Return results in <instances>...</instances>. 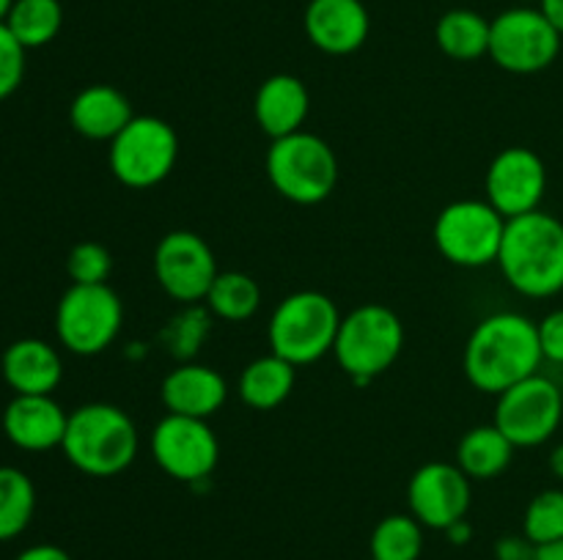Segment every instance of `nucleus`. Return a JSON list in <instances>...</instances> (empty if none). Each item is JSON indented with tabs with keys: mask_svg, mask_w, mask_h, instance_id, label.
<instances>
[{
	"mask_svg": "<svg viewBox=\"0 0 563 560\" xmlns=\"http://www.w3.org/2000/svg\"><path fill=\"white\" fill-rule=\"evenodd\" d=\"M537 560H563V538L555 544H544V547H539Z\"/></svg>",
	"mask_w": 563,
	"mask_h": 560,
	"instance_id": "37",
	"label": "nucleus"
},
{
	"mask_svg": "<svg viewBox=\"0 0 563 560\" xmlns=\"http://www.w3.org/2000/svg\"><path fill=\"white\" fill-rule=\"evenodd\" d=\"M531 3H537V5H539V0H531Z\"/></svg>",
	"mask_w": 563,
	"mask_h": 560,
	"instance_id": "40",
	"label": "nucleus"
},
{
	"mask_svg": "<svg viewBox=\"0 0 563 560\" xmlns=\"http://www.w3.org/2000/svg\"><path fill=\"white\" fill-rule=\"evenodd\" d=\"M124 305L108 283L77 285L64 291L55 307V335L71 355H102L121 333Z\"/></svg>",
	"mask_w": 563,
	"mask_h": 560,
	"instance_id": "8",
	"label": "nucleus"
},
{
	"mask_svg": "<svg viewBox=\"0 0 563 560\" xmlns=\"http://www.w3.org/2000/svg\"><path fill=\"white\" fill-rule=\"evenodd\" d=\"M539 329V346H542L544 360L563 366V307L550 311L542 322L537 324Z\"/></svg>",
	"mask_w": 563,
	"mask_h": 560,
	"instance_id": "32",
	"label": "nucleus"
},
{
	"mask_svg": "<svg viewBox=\"0 0 563 560\" xmlns=\"http://www.w3.org/2000/svg\"><path fill=\"white\" fill-rule=\"evenodd\" d=\"M537 9L548 16L550 25H553L563 38V0H539Z\"/></svg>",
	"mask_w": 563,
	"mask_h": 560,
	"instance_id": "35",
	"label": "nucleus"
},
{
	"mask_svg": "<svg viewBox=\"0 0 563 560\" xmlns=\"http://www.w3.org/2000/svg\"><path fill=\"white\" fill-rule=\"evenodd\" d=\"M0 371L14 395H53L64 379V360L47 340L20 338L3 351Z\"/></svg>",
	"mask_w": 563,
	"mask_h": 560,
	"instance_id": "19",
	"label": "nucleus"
},
{
	"mask_svg": "<svg viewBox=\"0 0 563 560\" xmlns=\"http://www.w3.org/2000/svg\"><path fill=\"white\" fill-rule=\"evenodd\" d=\"M297 382V368L278 355H264L247 362L240 373V399L251 410L267 412L284 404Z\"/></svg>",
	"mask_w": 563,
	"mask_h": 560,
	"instance_id": "23",
	"label": "nucleus"
},
{
	"mask_svg": "<svg viewBox=\"0 0 563 560\" xmlns=\"http://www.w3.org/2000/svg\"><path fill=\"white\" fill-rule=\"evenodd\" d=\"M159 399L170 415L209 421L229 399V384L214 368L201 366V362H185L163 379Z\"/></svg>",
	"mask_w": 563,
	"mask_h": 560,
	"instance_id": "18",
	"label": "nucleus"
},
{
	"mask_svg": "<svg viewBox=\"0 0 563 560\" xmlns=\"http://www.w3.org/2000/svg\"><path fill=\"white\" fill-rule=\"evenodd\" d=\"M506 217L489 201L462 198L434 220V245L454 267L478 269L498 261Z\"/></svg>",
	"mask_w": 563,
	"mask_h": 560,
	"instance_id": "9",
	"label": "nucleus"
},
{
	"mask_svg": "<svg viewBox=\"0 0 563 560\" xmlns=\"http://www.w3.org/2000/svg\"><path fill=\"white\" fill-rule=\"evenodd\" d=\"M11 5H14V0H0V22H5V16H9Z\"/></svg>",
	"mask_w": 563,
	"mask_h": 560,
	"instance_id": "39",
	"label": "nucleus"
},
{
	"mask_svg": "<svg viewBox=\"0 0 563 560\" xmlns=\"http://www.w3.org/2000/svg\"><path fill=\"white\" fill-rule=\"evenodd\" d=\"M548 467H550V472H553V475L559 478V481H563V443L555 445V448L550 450Z\"/></svg>",
	"mask_w": 563,
	"mask_h": 560,
	"instance_id": "38",
	"label": "nucleus"
},
{
	"mask_svg": "<svg viewBox=\"0 0 563 560\" xmlns=\"http://www.w3.org/2000/svg\"><path fill=\"white\" fill-rule=\"evenodd\" d=\"M302 25L317 49L328 55H350L366 44L372 16L361 0H311Z\"/></svg>",
	"mask_w": 563,
	"mask_h": 560,
	"instance_id": "16",
	"label": "nucleus"
},
{
	"mask_svg": "<svg viewBox=\"0 0 563 560\" xmlns=\"http://www.w3.org/2000/svg\"><path fill=\"white\" fill-rule=\"evenodd\" d=\"M506 283L522 296L548 300L563 291V223L555 214L528 212L506 220L498 261Z\"/></svg>",
	"mask_w": 563,
	"mask_h": 560,
	"instance_id": "2",
	"label": "nucleus"
},
{
	"mask_svg": "<svg viewBox=\"0 0 563 560\" xmlns=\"http://www.w3.org/2000/svg\"><path fill=\"white\" fill-rule=\"evenodd\" d=\"M179 159V137L168 121L157 115H135L110 141L108 165L130 190H148L170 176Z\"/></svg>",
	"mask_w": 563,
	"mask_h": 560,
	"instance_id": "7",
	"label": "nucleus"
},
{
	"mask_svg": "<svg viewBox=\"0 0 563 560\" xmlns=\"http://www.w3.org/2000/svg\"><path fill=\"white\" fill-rule=\"evenodd\" d=\"M537 544L526 536H504L495 541V560H537Z\"/></svg>",
	"mask_w": 563,
	"mask_h": 560,
	"instance_id": "33",
	"label": "nucleus"
},
{
	"mask_svg": "<svg viewBox=\"0 0 563 560\" xmlns=\"http://www.w3.org/2000/svg\"><path fill=\"white\" fill-rule=\"evenodd\" d=\"M25 53L27 49L16 42L14 33L5 22H0V99H9L25 77Z\"/></svg>",
	"mask_w": 563,
	"mask_h": 560,
	"instance_id": "31",
	"label": "nucleus"
},
{
	"mask_svg": "<svg viewBox=\"0 0 563 560\" xmlns=\"http://www.w3.org/2000/svg\"><path fill=\"white\" fill-rule=\"evenodd\" d=\"M561 33L533 5L506 9L489 22V58L511 75H537L561 53Z\"/></svg>",
	"mask_w": 563,
	"mask_h": 560,
	"instance_id": "10",
	"label": "nucleus"
},
{
	"mask_svg": "<svg viewBox=\"0 0 563 560\" xmlns=\"http://www.w3.org/2000/svg\"><path fill=\"white\" fill-rule=\"evenodd\" d=\"M561 421V388L553 379L533 373L498 395L493 423L511 439L515 448H537L559 432Z\"/></svg>",
	"mask_w": 563,
	"mask_h": 560,
	"instance_id": "11",
	"label": "nucleus"
},
{
	"mask_svg": "<svg viewBox=\"0 0 563 560\" xmlns=\"http://www.w3.org/2000/svg\"><path fill=\"white\" fill-rule=\"evenodd\" d=\"M405 346V324L379 302H366L341 316L333 357L341 371L355 382H372L388 371Z\"/></svg>",
	"mask_w": 563,
	"mask_h": 560,
	"instance_id": "5",
	"label": "nucleus"
},
{
	"mask_svg": "<svg viewBox=\"0 0 563 560\" xmlns=\"http://www.w3.org/2000/svg\"><path fill=\"white\" fill-rule=\"evenodd\" d=\"M471 500V478L456 467V461H429L418 467L407 483L410 514L432 530H449L454 522L465 519Z\"/></svg>",
	"mask_w": 563,
	"mask_h": 560,
	"instance_id": "14",
	"label": "nucleus"
},
{
	"mask_svg": "<svg viewBox=\"0 0 563 560\" xmlns=\"http://www.w3.org/2000/svg\"><path fill=\"white\" fill-rule=\"evenodd\" d=\"M5 25L25 49L44 47L64 27V5L58 0H14Z\"/></svg>",
	"mask_w": 563,
	"mask_h": 560,
	"instance_id": "25",
	"label": "nucleus"
},
{
	"mask_svg": "<svg viewBox=\"0 0 563 560\" xmlns=\"http://www.w3.org/2000/svg\"><path fill=\"white\" fill-rule=\"evenodd\" d=\"M66 461L91 478H113L137 456V428L121 406L93 401L69 412L64 443Z\"/></svg>",
	"mask_w": 563,
	"mask_h": 560,
	"instance_id": "3",
	"label": "nucleus"
},
{
	"mask_svg": "<svg viewBox=\"0 0 563 560\" xmlns=\"http://www.w3.org/2000/svg\"><path fill=\"white\" fill-rule=\"evenodd\" d=\"M544 362L537 322L515 311H500L473 327L462 355L467 382L489 395H500L522 379L539 373Z\"/></svg>",
	"mask_w": 563,
	"mask_h": 560,
	"instance_id": "1",
	"label": "nucleus"
},
{
	"mask_svg": "<svg viewBox=\"0 0 563 560\" xmlns=\"http://www.w3.org/2000/svg\"><path fill=\"white\" fill-rule=\"evenodd\" d=\"M14 560H71V555L55 544H33V547L22 549Z\"/></svg>",
	"mask_w": 563,
	"mask_h": 560,
	"instance_id": "34",
	"label": "nucleus"
},
{
	"mask_svg": "<svg viewBox=\"0 0 563 560\" xmlns=\"http://www.w3.org/2000/svg\"><path fill=\"white\" fill-rule=\"evenodd\" d=\"M341 313L322 291H295L273 311L267 324L269 351L291 366H311L333 351Z\"/></svg>",
	"mask_w": 563,
	"mask_h": 560,
	"instance_id": "4",
	"label": "nucleus"
},
{
	"mask_svg": "<svg viewBox=\"0 0 563 560\" xmlns=\"http://www.w3.org/2000/svg\"><path fill=\"white\" fill-rule=\"evenodd\" d=\"M372 560H418L423 552V525L412 514H390L372 533Z\"/></svg>",
	"mask_w": 563,
	"mask_h": 560,
	"instance_id": "28",
	"label": "nucleus"
},
{
	"mask_svg": "<svg viewBox=\"0 0 563 560\" xmlns=\"http://www.w3.org/2000/svg\"><path fill=\"white\" fill-rule=\"evenodd\" d=\"M522 536L537 547L555 544L563 538V489H544L528 503L522 516Z\"/></svg>",
	"mask_w": 563,
	"mask_h": 560,
	"instance_id": "29",
	"label": "nucleus"
},
{
	"mask_svg": "<svg viewBox=\"0 0 563 560\" xmlns=\"http://www.w3.org/2000/svg\"><path fill=\"white\" fill-rule=\"evenodd\" d=\"M113 272V256L99 242H77L66 256V275L77 285L108 283Z\"/></svg>",
	"mask_w": 563,
	"mask_h": 560,
	"instance_id": "30",
	"label": "nucleus"
},
{
	"mask_svg": "<svg viewBox=\"0 0 563 560\" xmlns=\"http://www.w3.org/2000/svg\"><path fill=\"white\" fill-rule=\"evenodd\" d=\"M434 42L451 60L471 64L489 55V20L473 9H451L438 20Z\"/></svg>",
	"mask_w": 563,
	"mask_h": 560,
	"instance_id": "24",
	"label": "nucleus"
},
{
	"mask_svg": "<svg viewBox=\"0 0 563 560\" xmlns=\"http://www.w3.org/2000/svg\"><path fill=\"white\" fill-rule=\"evenodd\" d=\"M311 110V97L300 77L295 75H273L258 86L256 99H253V115L256 124L269 141L295 135L302 130Z\"/></svg>",
	"mask_w": 563,
	"mask_h": 560,
	"instance_id": "20",
	"label": "nucleus"
},
{
	"mask_svg": "<svg viewBox=\"0 0 563 560\" xmlns=\"http://www.w3.org/2000/svg\"><path fill=\"white\" fill-rule=\"evenodd\" d=\"M218 272V258H214L212 247L196 231H170L157 242L154 278L170 300H207V291Z\"/></svg>",
	"mask_w": 563,
	"mask_h": 560,
	"instance_id": "13",
	"label": "nucleus"
},
{
	"mask_svg": "<svg viewBox=\"0 0 563 560\" xmlns=\"http://www.w3.org/2000/svg\"><path fill=\"white\" fill-rule=\"evenodd\" d=\"M152 456L159 470L174 481L198 483L218 467V434L212 432L209 421L168 412L152 432Z\"/></svg>",
	"mask_w": 563,
	"mask_h": 560,
	"instance_id": "12",
	"label": "nucleus"
},
{
	"mask_svg": "<svg viewBox=\"0 0 563 560\" xmlns=\"http://www.w3.org/2000/svg\"><path fill=\"white\" fill-rule=\"evenodd\" d=\"M69 412L53 395H14L3 410V434L27 453L60 448Z\"/></svg>",
	"mask_w": 563,
	"mask_h": 560,
	"instance_id": "17",
	"label": "nucleus"
},
{
	"mask_svg": "<svg viewBox=\"0 0 563 560\" xmlns=\"http://www.w3.org/2000/svg\"><path fill=\"white\" fill-rule=\"evenodd\" d=\"M511 459H515V445L495 423L473 426L456 443V467L471 481H493L509 470Z\"/></svg>",
	"mask_w": 563,
	"mask_h": 560,
	"instance_id": "22",
	"label": "nucleus"
},
{
	"mask_svg": "<svg viewBox=\"0 0 563 560\" xmlns=\"http://www.w3.org/2000/svg\"><path fill=\"white\" fill-rule=\"evenodd\" d=\"M203 302L223 322H247L262 305V289L251 275L229 269V272H218Z\"/></svg>",
	"mask_w": 563,
	"mask_h": 560,
	"instance_id": "27",
	"label": "nucleus"
},
{
	"mask_svg": "<svg viewBox=\"0 0 563 560\" xmlns=\"http://www.w3.org/2000/svg\"><path fill=\"white\" fill-rule=\"evenodd\" d=\"M445 536L451 538V544H467V541H471V536H473L471 522H467V519L454 522V525H451L449 530H445Z\"/></svg>",
	"mask_w": 563,
	"mask_h": 560,
	"instance_id": "36",
	"label": "nucleus"
},
{
	"mask_svg": "<svg viewBox=\"0 0 563 560\" xmlns=\"http://www.w3.org/2000/svg\"><path fill=\"white\" fill-rule=\"evenodd\" d=\"M36 514V486L20 467H0V541L22 536Z\"/></svg>",
	"mask_w": 563,
	"mask_h": 560,
	"instance_id": "26",
	"label": "nucleus"
},
{
	"mask_svg": "<svg viewBox=\"0 0 563 560\" xmlns=\"http://www.w3.org/2000/svg\"><path fill=\"white\" fill-rule=\"evenodd\" d=\"M132 119L135 113H132L130 97L108 82H93L82 88L69 104L71 130L88 141L110 143Z\"/></svg>",
	"mask_w": 563,
	"mask_h": 560,
	"instance_id": "21",
	"label": "nucleus"
},
{
	"mask_svg": "<svg viewBox=\"0 0 563 560\" xmlns=\"http://www.w3.org/2000/svg\"><path fill=\"white\" fill-rule=\"evenodd\" d=\"M264 165L275 192L300 206L328 201L339 181V159L330 143L306 130L269 143Z\"/></svg>",
	"mask_w": 563,
	"mask_h": 560,
	"instance_id": "6",
	"label": "nucleus"
},
{
	"mask_svg": "<svg viewBox=\"0 0 563 560\" xmlns=\"http://www.w3.org/2000/svg\"><path fill=\"white\" fill-rule=\"evenodd\" d=\"M484 190H487V201L506 220L537 212L548 192V165L533 148H504L489 163Z\"/></svg>",
	"mask_w": 563,
	"mask_h": 560,
	"instance_id": "15",
	"label": "nucleus"
}]
</instances>
